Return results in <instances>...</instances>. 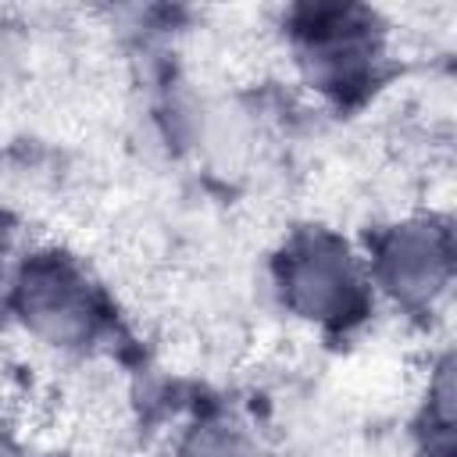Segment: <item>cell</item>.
<instances>
[{"instance_id": "obj_3", "label": "cell", "mask_w": 457, "mask_h": 457, "mask_svg": "<svg viewBox=\"0 0 457 457\" xmlns=\"http://www.w3.org/2000/svg\"><path fill=\"white\" fill-rule=\"evenodd\" d=\"M378 275L400 300H432L450 275V243L443 228L400 225L378 250Z\"/></svg>"}, {"instance_id": "obj_4", "label": "cell", "mask_w": 457, "mask_h": 457, "mask_svg": "<svg viewBox=\"0 0 457 457\" xmlns=\"http://www.w3.org/2000/svg\"><path fill=\"white\" fill-rule=\"evenodd\" d=\"M186 457H246V450H243L239 436L228 432L225 425H207V428L196 432Z\"/></svg>"}, {"instance_id": "obj_1", "label": "cell", "mask_w": 457, "mask_h": 457, "mask_svg": "<svg viewBox=\"0 0 457 457\" xmlns=\"http://www.w3.org/2000/svg\"><path fill=\"white\" fill-rule=\"evenodd\" d=\"M286 296L289 303L318 321H343L361 311L364 278L332 236H307L293 246L286 261Z\"/></svg>"}, {"instance_id": "obj_5", "label": "cell", "mask_w": 457, "mask_h": 457, "mask_svg": "<svg viewBox=\"0 0 457 457\" xmlns=\"http://www.w3.org/2000/svg\"><path fill=\"white\" fill-rule=\"evenodd\" d=\"M0 457H14V453H11V450H7V446H0Z\"/></svg>"}, {"instance_id": "obj_2", "label": "cell", "mask_w": 457, "mask_h": 457, "mask_svg": "<svg viewBox=\"0 0 457 457\" xmlns=\"http://www.w3.org/2000/svg\"><path fill=\"white\" fill-rule=\"evenodd\" d=\"M21 311L32 328L54 343H75L93 328V296L64 264H36L21 282Z\"/></svg>"}]
</instances>
